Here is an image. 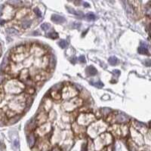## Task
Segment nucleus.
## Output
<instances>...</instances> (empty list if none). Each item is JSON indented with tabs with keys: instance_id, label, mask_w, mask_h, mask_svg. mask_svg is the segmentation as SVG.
Here are the masks:
<instances>
[{
	"instance_id": "nucleus-1",
	"label": "nucleus",
	"mask_w": 151,
	"mask_h": 151,
	"mask_svg": "<svg viewBox=\"0 0 151 151\" xmlns=\"http://www.w3.org/2000/svg\"><path fill=\"white\" fill-rule=\"evenodd\" d=\"M107 128V124L102 120L94 121L87 128V134L90 137L95 138L99 134H101Z\"/></svg>"
},
{
	"instance_id": "nucleus-2",
	"label": "nucleus",
	"mask_w": 151,
	"mask_h": 151,
	"mask_svg": "<svg viewBox=\"0 0 151 151\" xmlns=\"http://www.w3.org/2000/svg\"><path fill=\"white\" fill-rule=\"evenodd\" d=\"M5 90L7 93L18 95L25 90V85L19 79H9L6 82Z\"/></svg>"
},
{
	"instance_id": "nucleus-3",
	"label": "nucleus",
	"mask_w": 151,
	"mask_h": 151,
	"mask_svg": "<svg viewBox=\"0 0 151 151\" xmlns=\"http://www.w3.org/2000/svg\"><path fill=\"white\" fill-rule=\"evenodd\" d=\"M113 142V136L110 133H102L101 135L94 141V146L95 150L100 151L104 146H108Z\"/></svg>"
},
{
	"instance_id": "nucleus-4",
	"label": "nucleus",
	"mask_w": 151,
	"mask_h": 151,
	"mask_svg": "<svg viewBox=\"0 0 151 151\" xmlns=\"http://www.w3.org/2000/svg\"><path fill=\"white\" fill-rule=\"evenodd\" d=\"M96 117L94 114L92 113H80L77 116L76 123L81 126H85L90 125L92 122L95 121Z\"/></svg>"
},
{
	"instance_id": "nucleus-5",
	"label": "nucleus",
	"mask_w": 151,
	"mask_h": 151,
	"mask_svg": "<svg viewBox=\"0 0 151 151\" xmlns=\"http://www.w3.org/2000/svg\"><path fill=\"white\" fill-rule=\"evenodd\" d=\"M83 104V100L81 97L76 96L75 97H73L67 103L64 104V108L67 112L73 111L75 109L79 107L80 106Z\"/></svg>"
},
{
	"instance_id": "nucleus-6",
	"label": "nucleus",
	"mask_w": 151,
	"mask_h": 151,
	"mask_svg": "<svg viewBox=\"0 0 151 151\" xmlns=\"http://www.w3.org/2000/svg\"><path fill=\"white\" fill-rule=\"evenodd\" d=\"M79 94V92L73 86H64L61 91V97L64 99H71L75 97Z\"/></svg>"
},
{
	"instance_id": "nucleus-7",
	"label": "nucleus",
	"mask_w": 151,
	"mask_h": 151,
	"mask_svg": "<svg viewBox=\"0 0 151 151\" xmlns=\"http://www.w3.org/2000/svg\"><path fill=\"white\" fill-rule=\"evenodd\" d=\"M51 132V125L50 122H47L42 125H39V127L36 128L34 134L36 137H42Z\"/></svg>"
},
{
	"instance_id": "nucleus-8",
	"label": "nucleus",
	"mask_w": 151,
	"mask_h": 151,
	"mask_svg": "<svg viewBox=\"0 0 151 151\" xmlns=\"http://www.w3.org/2000/svg\"><path fill=\"white\" fill-rule=\"evenodd\" d=\"M130 132H131V135L132 137V140L136 143L137 145L142 146L144 144V140H143L142 134L137 132L136 129H134L133 127L130 128Z\"/></svg>"
},
{
	"instance_id": "nucleus-9",
	"label": "nucleus",
	"mask_w": 151,
	"mask_h": 151,
	"mask_svg": "<svg viewBox=\"0 0 151 151\" xmlns=\"http://www.w3.org/2000/svg\"><path fill=\"white\" fill-rule=\"evenodd\" d=\"M48 115L47 114V113L45 112L44 110L41 111L36 117L35 122H36V125H40L46 123L48 121Z\"/></svg>"
},
{
	"instance_id": "nucleus-10",
	"label": "nucleus",
	"mask_w": 151,
	"mask_h": 151,
	"mask_svg": "<svg viewBox=\"0 0 151 151\" xmlns=\"http://www.w3.org/2000/svg\"><path fill=\"white\" fill-rule=\"evenodd\" d=\"M28 79H30V73L27 69H23L18 73V79L22 82H25Z\"/></svg>"
},
{
	"instance_id": "nucleus-11",
	"label": "nucleus",
	"mask_w": 151,
	"mask_h": 151,
	"mask_svg": "<svg viewBox=\"0 0 151 151\" xmlns=\"http://www.w3.org/2000/svg\"><path fill=\"white\" fill-rule=\"evenodd\" d=\"M27 55H25V53H21V54H11V60L14 61V62H21L22 60H23L26 58Z\"/></svg>"
},
{
	"instance_id": "nucleus-12",
	"label": "nucleus",
	"mask_w": 151,
	"mask_h": 151,
	"mask_svg": "<svg viewBox=\"0 0 151 151\" xmlns=\"http://www.w3.org/2000/svg\"><path fill=\"white\" fill-rule=\"evenodd\" d=\"M42 107H43V109H44L43 110L45 112H46V113L49 112L51 110V107H52V101L49 98H46L44 101Z\"/></svg>"
},
{
	"instance_id": "nucleus-13",
	"label": "nucleus",
	"mask_w": 151,
	"mask_h": 151,
	"mask_svg": "<svg viewBox=\"0 0 151 151\" xmlns=\"http://www.w3.org/2000/svg\"><path fill=\"white\" fill-rule=\"evenodd\" d=\"M72 127H73V132L77 134H82V133L85 132V128H83V126L78 125L76 122H74V123L72 125Z\"/></svg>"
},
{
	"instance_id": "nucleus-14",
	"label": "nucleus",
	"mask_w": 151,
	"mask_h": 151,
	"mask_svg": "<svg viewBox=\"0 0 151 151\" xmlns=\"http://www.w3.org/2000/svg\"><path fill=\"white\" fill-rule=\"evenodd\" d=\"M31 51L32 53H33V54H36V55H37L38 57H40V56H42L45 55V51L43 48H42L41 47H34V48H31Z\"/></svg>"
},
{
	"instance_id": "nucleus-15",
	"label": "nucleus",
	"mask_w": 151,
	"mask_h": 151,
	"mask_svg": "<svg viewBox=\"0 0 151 151\" xmlns=\"http://www.w3.org/2000/svg\"><path fill=\"white\" fill-rule=\"evenodd\" d=\"M51 20L53 22H55L56 23H62L64 22H65V18L62 16H60L58 14H53L51 16Z\"/></svg>"
},
{
	"instance_id": "nucleus-16",
	"label": "nucleus",
	"mask_w": 151,
	"mask_h": 151,
	"mask_svg": "<svg viewBox=\"0 0 151 151\" xmlns=\"http://www.w3.org/2000/svg\"><path fill=\"white\" fill-rule=\"evenodd\" d=\"M50 95L53 99L58 101L61 98V91L59 90H53L50 92Z\"/></svg>"
},
{
	"instance_id": "nucleus-17",
	"label": "nucleus",
	"mask_w": 151,
	"mask_h": 151,
	"mask_svg": "<svg viewBox=\"0 0 151 151\" xmlns=\"http://www.w3.org/2000/svg\"><path fill=\"white\" fill-rule=\"evenodd\" d=\"M12 51H13V54H21V53H24L26 51V46H23V45L17 46L12 50Z\"/></svg>"
},
{
	"instance_id": "nucleus-18",
	"label": "nucleus",
	"mask_w": 151,
	"mask_h": 151,
	"mask_svg": "<svg viewBox=\"0 0 151 151\" xmlns=\"http://www.w3.org/2000/svg\"><path fill=\"white\" fill-rule=\"evenodd\" d=\"M86 73L87 74L88 76H95L97 75V70H96V69L93 66H89L87 67L86 69Z\"/></svg>"
},
{
	"instance_id": "nucleus-19",
	"label": "nucleus",
	"mask_w": 151,
	"mask_h": 151,
	"mask_svg": "<svg viewBox=\"0 0 151 151\" xmlns=\"http://www.w3.org/2000/svg\"><path fill=\"white\" fill-rule=\"evenodd\" d=\"M36 137L35 136L33 133H30L29 137V144L30 147H32L36 144Z\"/></svg>"
},
{
	"instance_id": "nucleus-20",
	"label": "nucleus",
	"mask_w": 151,
	"mask_h": 151,
	"mask_svg": "<svg viewBox=\"0 0 151 151\" xmlns=\"http://www.w3.org/2000/svg\"><path fill=\"white\" fill-rule=\"evenodd\" d=\"M5 113L6 117L9 118V119H11V118L14 117V116H15L16 115H17V113L14 112V110H12L9 109V108L7 110L6 112H5Z\"/></svg>"
},
{
	"instance_id": "nucleus-21",
	"label": "nucleus",
	"mask_w": 151,
	"mask_h": 151,
	"mask_svg": "<svg viewBox=\"0 0 151 151\" xmlns=\"http://www.w3.org/2000/svg\"><path fill=\"white\" fill-rule=\"evenodd\" d=\"M138 53L141 55H148L149 51H148V49L145 46H141L139 48H138Z\"/></svg>"
},
{
	"instance_id": "nucleus-22",
	"label": "nucleus",
	"mask_w": 151,
	"mask_h": 151,
	"mask_svg": "<svg viewBox=\"0 0 151 151\" xmlns=\"http://www.w3.org/2000/svg\"><path fill=\"white\" fill-rule=\"evenodd\" d=\"M31 25V21L29 20H24V21H23L21 27L23 29H27L28 27H30Z\"/></svg>"
},
{
	"instance_id": "nucleus-23",
	"label": "nucleus",
	"mask_w": 151,
	"mask_h": 151,
	"mask_svg": "<svg viewBox=\"0 0 151 151\" xmlns=\"http://www.w3.org/2000/svg\"><path fill=\"white\" fill-rule=\"evenodd\" d=\"M108 61H109V63L111 65L114 66V65H116V64H117V63H118V59L116 58V57H110V58H109Z\"/></svg>"
},
{
	"instance_id": "nucleus-24",
	"label": "nucleus",
	"mask_w": 151,
	"mask_h": 151,
	"mask_svg": "<svg viewBox=\"0 0 151 151\" xmlns=\"http://www.w3.org/2000/svg\"><path fill=\"white\" fill-rule=\"evenodd\" d=\"M7 32L10 35H18V30H16L14 28H9V29H7Z\"/></svg>"
},
{
	"instance_id": "nucleus-25",
	"label": "nucleus",
	"mask_w": 151,
	"mask_h": 151,
	"mask_svg": "<svg viewBox=\"0 0 151 151\" xmlns=\"http://www.w3.org/2000/svg\"><path fill=\"white\" fill-rule=\"evenodd\" d=\"M58 44H59V46H60V48H64V49L67 47V42L66 40H64V39L60 40Z\"/></svg>"
},
{
	"instance_id": "nucleus-26",
	"label": "nucleus",
	"mask_w": 151,
	"mask_h": 151,
	"mask_svg": "<svg viewBox=\"0 0 151 151\" xmlns=\"http://www.w3.org/2000/svg\"><path fill=\"white\" fill-rule=\"evenodd\" d=\"M26 92L27 94H29V95H32V94L35 93L36 89L33 86H29L26 89Z\"/></svg>"
},
{
	"instance_id": "nucleus-27",
	"label": "nucleus",
	"mask_w": 151,
	"mask_h": 151,
	"mask_svg": "<svg viewBox=\"0 0 151 151\" xmlns=\"http://www.w3.org/2000/svg\"><path fill=\"white\" fill-rule=\"evenodd\" d=\"M85 17H86V18L88 20H95L96 19V16L93 13H88L86 15H85Z\"/></svg>"
},
{
	"instance_id": "nucleus-28",
	"label": "nucleus",
	"mask_w": 151,
	"mask_h": 151,
	"mask_svg": "<svg viewBox=\"0 0 151 151\" xmlns=\"http://www.w3.org/2000/svg\"><path fill=\"white\" fill-rule=\"evenodd\" d=\"M48 37L49 38H51V39H58V34L57 33V32H49L48 35Z\"/></svg>"
},
{
	"instance_id": "nucleus-29",
	"label": "nucleus",
	"mask_w": 151,
	"mask_h": 151,
	"mask_svg": "<svg viewBox=\"0 0 151 151\" xmlns=\"http://www.w3.org/2000/svg\"><path fill=\"white\" fill-rule=\"evenodd\" d=\"M49 27H50V25L48 23H44L41 25V28H42V30L43 31H47L48 29H49Z\"/></svg>"
},
{
	"instance_id": "nucleus-30",
	"label": "nucleus",
	"mask_w": 151,
	"mask_h": 151,
	"mask_svg": "<svg viewBox=\"0 0 151 151\" xmlns=\"http://www.w3.org/2000/svg\"><path fill=\"white\" fill-rule=\"evenodd\" d=\"M67 9L69 11V12L71 14H76V15H80L82 14V13H77V11H76L74 9H71V8H67Z\"/></svg>"
},
{
	"instance_id": "nucleus-31",
	"label": "nucleus",
	"mask_w": 151,
	"mask_h": 151,
	"mask_svg": "<svg viewBox=\"0 0 151 151\" xmlns=\"http://www.w3.org/2000/svg\"><path fill=\"white\" fill-rule=\"evenodd\" d=\"M93 85H95V86H97L98 88H101L104 86V84L101 82H91Z\"/></svg>"
},
{
	"instance_id": "nucleus-32",
	"label": "nucleus",
	"mask_w": 151,
	"mask_h": 151,
	"mask_svg": "<svg viewBox=\"0 0 151 151\" xmlns=\"http://www.w3.org/2000/svg\"><path fill=\"white\" fill-rule=\"evenodd\" d=\"M34 12L36 14V16H38V17H39V18L42 17V12H41V11L38 9V8H36V9H34Z\"/></svg>"
},
{
	"instance_id": "nucleus-33",
	"label": "nucleus",
	"mask_w": 151,
	"mask_h": 151,
	"mask_svg": "<svg viewBox=\"0 0 151 151\" xmlns=\"http://www.w3.org/2000/svg\"><path fill=\"white\" fill-rule=\"evenodd\" d=\"M50 151H61V149L60 146H55V147H53Z\"/></svg>"
},
{
	"instance_id": "nucleus-34",
	"label": "nucleus",
	"mask_w": 151,
	"mask_h": 151,
	"mask_svg": "<svg viewBox=\"0 0 151 151\" xmlns=\"http://www.w3.org/2000/svg\"><path fill=\"white\" fill-rule=\"evenodd\" d=\"M79 60H80V62H82V63H85V58L84 56H80L79 57Z\"/></svg>"
},
{
	"instance_id": "nucleus-35",
	"label": "nucleus",
	"mask_w": 151,
	"mask_h": 151,
	"mask_svg": "<svg viewBox=\"0 0 151 151\" xmlns=\"http://www.w3.org/2000/svg\"><path fill=\"white\" fill-rule=\"evenodd\" d=\"M102 151H112V149H111V147L110 146H106V147H104V149H103V150Z\"/></svg>"
},
{
	"instance_id": "nucleus-36",
	"label": "nucleus",
	"mask_w": 151,
	"mask_h": 151,
	"mask_svg": "<svg viewBox=\"0 0 151 151\" xmlns=\"http://www.w3.org/2000/svg\"><path fill=\"white\" fill-rule=\"evenodd\" d=\"M3 8H4V5H2L1 7H0V18H1V16H2V12Z\"/></svg>"
},
{
	"instance_id": "nucleus-37",
	"label": "nucleus",
	"mask_w": 151,
	"mask_h": 151,
	"mask_svg": "<svg viewBox=\"0 0 151 151\" xmlns=\"http://www.w3.org/2000/svg\"><path fill=\"white\" fill-rule=\"evenodd\" d=\"M4 80V77L3 76H0V84L2 83V82Z\"/></svg>"
}]
</instances>
